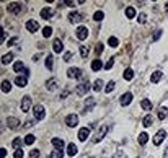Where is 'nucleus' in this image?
<instances>
[{"label": "nucleus", "instance_id": "nucleus-25", "mask_svg": "<svg viewBox=\"0 0 168 158\" xmlns=\"http://www.w3.org/2000/svg\"><path fill=\"white\" fill-rule=\"evenodd\" d=\"M141 108L144 109V111H150V109H152V101L142 100V101H141Z\"/></svg>", "mask_w": 168, "mask_h": 158}, {"label": "nucleus", "instance_id": "nucleus-22", "mask_svg": "<svg viewBox=\"0 0 168 158\" xmlns=\"http://www.w3.org/2000/svg\"><path fill=\"white\" fill-rule=\"evenodd\" d=\"M160 80H162V72H160V70L154 72V74L150 75V82H152V83H158Z\"/></svg>", "mask_w": 168, "mask_h": 158}, {"label": "nucleus", "instance_id": "nucleus-40", "mask_svg": "<svg viewBox=\"0 0 168 158\" xmlns=\"http://www.w3.org/2000/svg\"><path fill=\"white\" fill-rule=\"evenodd\" d=\"M23 142H25V140H21V139H20V137H15V139L11 140V144H13V147L20 148V147H21V144H23Z\"/></svg>", "mask_w": 168, "mask_h": 158}, {"label": "nucleus", "instance_id": "nucleus-54", "mask_svg": "<svg viewBox=\"0 0 168 158\" xmlns=\"http://www.w3.org/2000/svg\"><path fill=\"white\" fill-rule=\"evenodd\" d=\"M67 95H69V91L64 90V91H62V95H61V98H67Z\"/></svg>", "mask_w": 168, "mask_h": 158}, {"label": "nucleus", "instance_id": "nucleus-29", "mask_svg": "<svg viewBox=\"0 0 168 158\" xmlns=\"http://www.w3.org/2000/svg\"><path fill=\"white\" fill-rule=\"evenodd\" d=\"M10 90H11V83L8 82V80H3L2 82V91L3 93H10Z\"/></svg>", "mask_w": 168, "mask_h": 158}, {"label": "nucleus", "instance_id": "nucleus-16", "mask_svg": "<svg viewBox=\"0 0 168 158\" xmlns=\"http://www.w3.org/2000/svg\"><path fill=\"white\" fill-rule=\"evenodd\" d=\"M26 83H28V77H25V75H21V77H17V78H15V85H17V87H26Z\"/></svg>", "mask_w": 168, "mask_h": 158}, {"label": "nucleus", "instance_id": "nucleus-11", "mask_svg": "<svg viewBox=\"0 0 168 158\" xmlns=\"http://www.w3.org/2000/svg\"><path fill=\"white\" fill-rule=\"evenodd\" d=\"M26 30L30 31V33H36V31L39 30V23L36 21V20H28L26 21Z\"/></svg>", "mask_w": 168, "mask_h": 158}, {"label": "nucleus", "instance_id": "nucleus-35", "mask_svg": "<svg viewBox=\"0 0 168 158\" xmlns=\"http://www.w3.org/2000/svg\"><path fill=\"white\" fill-rule=\"evenodd\" d=\"M46 88H47V90H51V91H52L54 88H55V78H49V80H47Z\"/></svg>", "mask_w": 168, "mask_h": 158}, {"label": "nucleus", "instance_id": "nucleus-42", "mask_svg": "<svg viewBox=\"0 0 168 158\" xmlns=\"http://www.w3.org/2000/svg\"><path fill=\"white\" fill-rule=\"evenodd\" d=\"M137 21L141 23V25L147 23V15H145V13H139V15H137Z\"/></svg>", "mask_w": 168, "mask_h": 158}, {"label": "nucleus", "instance_id": "nucleus-2", "mask_svg": "<svg viewBox=\"0 0 168 158\" xmlns=\"http://www.w3.org/2000/svg\"><path fill=\"white\" fill-rule=\"evenodd\" d=\"M33 114H34V119L39 121V119H44L46 116V109L43 104H36V106L33 108Z\"/></svg>", "mask_w": 168, "mask_h": 158}, {"label": "nucleus", "instance_id": "nucleus-37", "mask_svg": "<svg viewBox=\"0 0 168 158\" xmlns=\"http://www.w3.org/2000/svg\"><path fill=\"white\" fill-rule=\"evenodd\" d=\"M101 88H103V80H100V78H98L97 82L93 83V90H95V91H100Z\"/></svg>", "mask_w": 168, "mask_h": 158}, {"label": "nucleus", "instance_id": "nucleus-26", "mask_svg": "<svg viewBox=\"0 0 168 158\" xmlns=\"http://www.w3.org/2000/svg\"><path fill=\"white\" fill-rule=\"evenodd\" d=\"M62 156H64V152L59 150V148H54L52 152H51V155H49V158H62Z\"/></svg>", "mask_w": 168, "mask_h": 158}, {"label": "nucleus", "instance_id": "nucleus-49", "mask_svg": "<svg viewBox=\"0 0 168 158\" xmlns=\"http://www.w3.org/2000/svg\"><path fill=\"white\" fill-rule=\"evenodd\" d=\"M17 43H18V38H17V36H13V38H10V41L7 44H8V46H15Z\"/></svg>", "mask_w": 168, "mask_h": 158}, {"label": "nucleus", "instance_id": "nucleus-31", "mask_svg": "<svg viewBox=\"0 0 168 158\" xmlns=\"http://www.w3.org/2000/svg\"><path fill=\"white\" fill-rule=\"evenodd\" d=\"M147 140H149V134H147V132H141V135H139V144L144 145V144H147Z\"/></svg>", "mask_w": 168, "mask_h": 158}, {"label": "nucleus", "instance_id": "nucleus-45", "mask_svg": "<svg viewBox=\"0 0 168 158\" xmlns=\"http://www.w3.org/2000/svg\"><path fill=\"white\" fill-rule=\"evenodd\" d=\"M160 36H162V30H157V31H155V33H154V36H152V41H157V39L160 38Z\"/></svg>", "mask_w": 168, "mask_h": 158}, {"label": "nucleus", "instance_id": "nucleus-3", "mask_svg": "<svg viewBox=\"0 0 168 158\" xmlns=\"http://www.w3.org/2000/svg\"><path fill=\"white\" fill-rule=\"evenodd\" d=\"M108 131H109V127H108V125H101V127H100V131L97 132V135L93 137V144H98V142H101L103 139H105V135L108 134Z\"/></svg>", "mask_w": 168, "mask_h": 158}, {"label": "nucleus", "instance_id": "nucleus-27", "mask_svg": "<svg viewBox=\"0 0 168 158\" xmlns=\"http://www.w3.org/2000/svg\"><path fill=\"white\" fill-rule=\"evenodd\" d=\"M132 78H134V70L132 68H126V70H124V80L129 82V80H132Z\"/></svg>", "mask_w": 168, "mask_h": 158}, {"label": "nucleus", "instance_id": "nucleus-50", "mask_svg": "<svg viewBox=\"0 0 168 158\" xmlns=\"http://www.w3.org/2000/svg\"><path fill=\"white\" fill-rule=\"evenodd\" d=\"M70 59H72V52H70V51H67L65 54H64V60H65V62H69Z\"/></svg>", "mask_w": 168, "mask_h": 158}, {"label": "nucleus", "instance_id": "nucleus-5", "mask_svg": "<svg viewBox=\"0 0 168 158\" xmlns=\"http://www.w3.org/2000/svg\"><path fill=\"white\" fill-rule=\"evenodd\" d=\"M7 10H8L10 13H13V15H18L20 11L23 10V5L20 2H10L8 5H7Z\"/></svg>", "mask_w": 168, "mask_h": 158}, {"label": "nucleus", "instance_id": "nucleus-8", "mask_svg": "<svg viewBox=\"0 0 168 158\" xmlns=\"http://www.w3.org/2000/svg\"><path fill=\"white\" fill-rule=\"evenodd\" d=\"M67 18H69V21H70V23L77 25V23H80V21L83 20V15L80 13V11H70L69 17H67Z\"/></svg>", "mask_w": 168, "mask_h": 158}, {"label": "nucleus", "instance_id": "nucleus-24", "mask_svg": "<svg viewBox=\"0 0 168 158\" xmlns=\"http://www.w3.org/2000/svg\"><path fill=\"white\" fill-rule=\"evenodd\" d=\"M124 13H126V17L129 18V20L135 18V8H134V7H127V8H126V11H124Z\"/></svg>", "mask_w": 168, "mask_h": 158}, {"label": "nucleus", "instance_id": "nucleus-23", "mask_svg": "<svg viewBox=\"0 0 168 158\" xmlns=\"http://www.w3.org/2000/svg\"><path fill=\"white\" fill-rule=\"evenodd\" d=\"M101 67H103V62H101L100 59H95L93 62H91V70H93V72L101 70Z\"/></svg>", "mask_w": 168, "mask_h": 158}, {"label": "nucleus", "instance_id": "nucleus-1", "mask_svg": "<svg viewBox=\"0 0 168 158\" xmlns=\"http://www.w3.org/2000/svg\"><path fill=\"white\" fill-rule=\"evenodd\" d=\"M13 70L17 72V74H23L25 77H30V70L25 67V64H23L21 60H17V62L13 64Z\"/></svg>", "mask_w": 168, "mask_h": 158}, {"label": "nucleus", "instance_id": "nucleus-48", "mask_svg": "<svg viewBox=\"0 0 168 158\" xmlns=\"http://www.w3.org/2000/svg\"><path fill=\"white\" fill-rule=\"evenodd\" d=\"M30 158H39V150H31V152H30Z\"/></svg>", "mask_w": 168, "mask_h": 158}, {"label": "nucleus", "instance_id": "nucleus-41", "mask_svg": "<svg viewBox=\"0 0 168 158\" xmlns=\"http://www.w3.org/2000/svg\"><path fill=\"white\" fill-rule=\"evenodd\" d=\"M108 43H109V46H111V47H118V44H119L118 38H114V36H111V38L108 39Z\"/></svg>", "mask_w": 168, "mask_h": 158}, {"label": "nucleus", "instance_id": "nucleus-21", "mask_svg": "<svg viewBox=\"0 0 168 158\" xmlns=\"http://www.w3.org/2000/svg\"><path fill=\"white\" fill-rule=\"evenodd\" d=\"M7 125H8L10 129H17L20 125V121L15 119V117H8V119H7Z\"/></svg>", "mask_w": 168, "mask_h": 158}, {"label": "nucleus", "instance_id": "nucleus-13", "mask_svg": "<svg viewBox=\"0 0 168 158\" xmlns=\"http://www.w3.org/2000/svg\"><path fill=\"white\" fill-rule=\"evenodd\" d=\"M88 135H90V127H82L78 131V134H77V137H78L80 142H85L87 139H88Z\"/></svg>", "mask_w": 168, "mask_h": 158}, {"label": "nucleus", "instance_id": "nucleus-32", "mask_svg": "<svg viewBox=\"0 0 168 158\" xmlns=\"http://www.w3.org/2000/svg\"><path fill=\"white\" fill-rule=\"evenodd\" d=\"M34 142H36V137L33 135V134H28V135L25 137V144L26 145H33Z\"/></svg>", "mask_w": 168, "mask_h": 158}, {"label": "nucleus", "instance_id": "nucleus-14", "mask_svg": "<svg viewBox=\"0 0 168 158\" xmlns=\"http://www.w3.org/2000/svg\"><path fill=\"white\" fill-rule=\"evenodd\" d=\"M65 124L69 125V127H75V125L78 124V116L77 114H69L65 117Z\"/></svg>", "mask_w": 168, "mask_h": 158}, {"label": "nucleus", "instance_id": "nucleus-47", "mask_svg": "<svg viewBox=\"0 0 168 158\" xmlns=\"http://www.w3.org/2000/svg\"><path fill=\"white\" fill-rule=\"evenodd\" d=\"M95 52H97V55H100L103 52V44L100 43V44H97V47H95Z\"/></svg>", "mask_w": 168, "mask_h": 158}, {"label": "nucleus", "instance_id": "nucleus-6", "mask_svg": "<svg viewBox=\"0 0 168 158\" xmlns=\"http://www.w3.org/2000/svg\"><path fill=\"white\" fill-rule=\"evenodd\" d=\"M67 77L69 78H82V68L80 67H70L69 70H67Z\"/></svg>", "mask_w": 168, "mask_h": 158}, {"label": "nucleus", "instance_id": "nucleus-53", "mask_svg": "<svg viewBox=\"0 0 168 158\" xmlns=\"http://www.w3.org/2000/svg\"><path fill=\"white\" fill-rule=\"evenodd\" d=\"M5 38H7V33H5V30L2 31V43H5Z\"/></svg>", "mask_w": 168, "mask_h": 158}, {"label": "nucleus", "instance_id": "nucleus-46", "mask_svg": "<svg viewBox=\"0 0 168 158\" xmlns=\"http://www.w3.org/2000/svg\"><path fill=\"white\" fill-rule=\"evenodd\" d=\"M113 65H114V59H109L105 64V68H106V70H109V68H113Z\"/></svg>", "mask_w": 168, "mask_h": 158}, {"label": "nucleus", "instance_id": "nucleus-33", "mask_svg": "<svg viewBox=\"0 0 168 158\" xmlns=\"http://www.w3.org/2000/svg\"><path fill=\"white\" fill-rule=\"evenodd\" d=\"M43 36H44V38H51V36H52V28H51V26H44V28H43Z\"/></svg>", "mask_w": 168, "mask_h": 158}, {"label": "nucleus", "instance_id": "nucleus-52", "mask_svg": "<svg viewBox=\"0 0 168 158\" xmlns=\"http://www.w3.org/2000/svg\"><path fill=\"white\" fill-rule=\"evenodd\" d=\"M7 156V150L5 148H0V158H5Z\"/></svg>", "mask_w": 168, "mask_h": 158}, {"label": "nucleus", "instance_id": "nucleus-36", "mask_svg": "<svg viewBox=\"0 0 168 158\" xmlns=\"http://www.w3.org/2000/svg\"><path fill=\"white\" fill-rule=\"evenodd\" d=\"M152 122H154V119H152V116H145L144 117V121H142V124L145 125V127H150Z\"/></svg>", "mask_w": 168, "mask_h": 158}, {"label": "nucleus", "instance_id": "nucleus-34", "mask_svg": "<svg viewBox=\"0 0 168 158\" xmlns=\"http://www.w3.org/2000/svg\"><path fill=\"white\" fill-rule=\"evenodd\" d=\"M52 65H54V57L52 55H47L46 57V67L49 68V70H52Z\"/></svg>", "mask_w": 168, "mask_h": 158}, {"label": "nucleus", "instance_id": "nucleus-15", "mask_svg": "<svg viewBox=\"0 0 168 158\" xmlns=\"http://www.w3.org/2000/svg\"><path fill=\"white\" fill-rule=\"evenodd\" d=\"M52 15H54V10L49 8V7H44V8L41 10V18H44V20L52 18Z\"/></svg>", "mask_w": 168, "mask_h": 158}, {"label": "nucleus", "instance_id": "nucleus-17", "mask_svg": "<svg viewBox=\"0 0 168 158\" xmlns=\"http://www.w3.org/2000/svg\"><path fill=\"white\" fill-rule=\"evenodd\" d=\"M52 51H54V52H57V54L64 51V44H62L61 39H55V41L52 43Z\"/></svg>", "mask_w": 168, "mask_h": 158}, {"label": "nucleus", "instance_id": "nucleus-44", "mask_svg": "<svg viewBox=\"0 0 168 158\" xmlns=\"http://www.w3.org/2000/svg\"><path fill=\"white\" fill-rule=\"evenodd\" d=\"M93 104H95V98H87V101H85V108L87 109H90Z\"/></svg>", "mask_w": 168, "mask_h": 158}, {"label": "nucleus", "instance_id": "nucleus-43", "mask_svg": "<svg viewBox=\"0 0 168 158\" xmlns=\"http://www.w3.org/2000/svg\"><path fill=\"white\" fill-rule=\"evenodd\" d=\"M23 155H25V153H23L21 148H17V150L13 152V158H23Z\"/></svg>", "mask_w": 168, "mask_h": 158}, {"label": "nucleus", "instance_id": "nucleus-18", "mask_svg": "<svg viewBox=\"0 0 168 158\" xmlns=\"http://www.w3.org/2000/svg\"><path fill=\"white\" fill-rule=\"evenodd\" d=\"M13 57H15V54H13V52H7V54H3V55H2V64H3V65L10 64L11 60H13Z\"/></svg>", "mask_w": 168, "mask_h": 158}, {"label": "nucleus", "instance_id": "nucleus-30", "mask_svg": "<svg viewBox=\"0 0 168 158\" xmlns=\"http://www.w3.org/2000/svg\"><path fill=\"white\" fill-rule=\"evenodd\" d=\"M166 116H168V108H165V106L160 108V111H158V119H160V121H163Z\"/></svg>", "mask_w": 168, "mask_h": 158}, {"label": "nucleus", "instance_id": "nucleus-20", "mask_svg": "<svg viewBox=\"0 0 168 158\" xmlns=\"http://www.w3.org/2000/svg\"><path fill=\"white\" fill-rule=\"evenodd\" d=\"M51 144L54 145V148H59V150H62V148H64V140H62V139H57V137L51 139Z\"/></svg>", "mask_w": 168, "mask_h": 158}, {"label": "nucleus", "instance_id": "nucleus-4", "mask_svg": "<svg viewBox=\"0 0 168 158\" xmlns=\"http://www.w3.org/2000/svg\"><path fill=\"white\" fill-rule=\"evenodd\" d=\"M31 104H33V101H31V96L30 95H25L21 98V104H20V108H21L23 112H28L31 109Z\"/></svg>", "mask_w": 168, "mask_h": 158}, {"label": "nucleus", "instance_id": "nucleus-9", "mask_svg": "<svg viewBox=\"0 0 168 158\" xmlns=\"http://www.w3.org/2000/svg\"><path fill=\"white\" fill-rule=\"evenodd\" d=\"M77 38L80 41H85L87 38H88V28L87 26H78L77 28Z\"/></svg>", "mask_w": 168, "mask_h": 158}, {"label": "nucleus", "instance_id": "nucleus-12", "mask_svg": "<svg viewBox=\"0 0 168 158\" xmlns=\"http://www.w3.org/2000/svg\"><path fill=\"white\" fill-rule=\"evenodd\" d=\"M165 137H166V131H163V129H162V131H158V132L154 135V144H155V145H160L163 140H165Z\"/></svg>", "mask_w": 168, "mask_h": 158}, {"label": "nucleus", "instance_id": "nucleus-7", "mask_svg": "<svg viewBox=\"0 0 168 158\" xmlns=\"http://www.w3.org/2000/svg\"><path fill=\"white\" fill-rule=\"evenodd\" d=\"M90 91V83L88 82H83V83H80L77 88H75V93H77L78 96H83V95H87V93Z\"/></svg>", "mask_w": 168, "mask_h": 158}, {"label": "nucleus", "instance_id": "nucleus-51", "mask_svg": "<svg viewBox=\"0 0 168 158\" xmlns=\"http://www.w3.org/2000/svg\"><path fill=\"white\" fill-rule=\"evenodd\" d=\"M64 5H67V7H74L75 5V2H72V0H64Z\"/></svg>", "mask_w": 168, "mask_h": 158}, {"label": "nucleus", "instance_id": "nucleus-39", "mask_svg": "<svg viewBox=\"0 0 168 158\" xmlns=\"http://www.w3.org/2000/svg\"><path fill=\"white\" fill-rule=\"evenodd\" d=\"M114 88H116V83H114V82H108V85L105 87V91H106V93H111Z\"/></svg>", "mask_w": 168, "mask_h": 158}, {"label": "nucleus", "instance_id": "nucleus-19", "mask_svg": "<svg viewBox=\"0 0 168 158\" xmlns=\"http://www.w3.org/2000/svg\"><path fill=\"white\" fill-rule=\"evenodd\" d=\"M77 152H78V150H77V145H75V144H69V145H67V155H69V156H75V155H77Z\"/></svg>", "mask_w": 168, "mask_h": 158}, {"label": "nucleus", "instance_id": "nucleus-55", "mask_svg": "<svg viewBox=\"0 0 168 158\" xmlns=\"http://www.w3.org/2000/svg\"><path fill=\"white\" fill-rule=\"evenodd\" d=\"M166 10H168V2H166Z\"/></svg>", "mask_w": 168, "mask_h": 158}, {"label": "nucleus", "instance_id": "nucleus-28", "mask_svg": "<svg viewBox=\"0 0 168 158\" xmlns=\"http://www.w3.org/2000/svg\"><path fill=\"white\" fill-rule=\"evenodd\" d=\"M88 52H90V47L88 46H80V55H82V59L88 57Z\"/></svg>", "mask_w": 168, "mask_h": 158}, {"label": "nucleus", "instance_id": "nucleus-10", "mask_svg": "<svg viewBox=\"0 0 168 158\" xmlns=\"http://www.w3.org/2000/svg\"><path fill=\"white\" fill-rule=\"evenodd\" d=\"M132 98H134V96H132V93H131V91H126V93H124V95L121 96L119 103H121L122 106H129V104H131V101H132Z\"/></svg>", "mask_w": 168, "mask_h": 158}, {"label": "nucleus", "instance_id": "nucleus-38", "mask_svg": "<svg viewBox=\"0 0 168 158\" xmlns=\"http://www.w3.org/2000/svg\"><path fill=\"white\" fill-rule=\"evenodd\" d=\"M103 18H105V13H103V11H95V15H93L95 21H101Z\"/></svg>", "mask_w": 168, "mask_h": 158}]
</instances>
